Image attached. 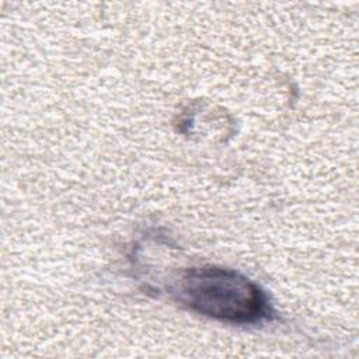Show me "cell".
Instances as JSON below:
<instances>
[{
    "label": "cell",
    "instance_id": "1",
    "mask_svg": "<svg viewBox=\"0 0 359 359\" xmlns=\"http://www.w3.org/2000/svg\"><path fill=\"white\" fill-rule=\"evenodd\" d=\"M175 294L191 310L223 321L248 323L266 313V300L259 287L231 269H188L177 280Z\"/></svg>",
    "mask_w": 359,
    "mask_h": 359
}]
</instances>
